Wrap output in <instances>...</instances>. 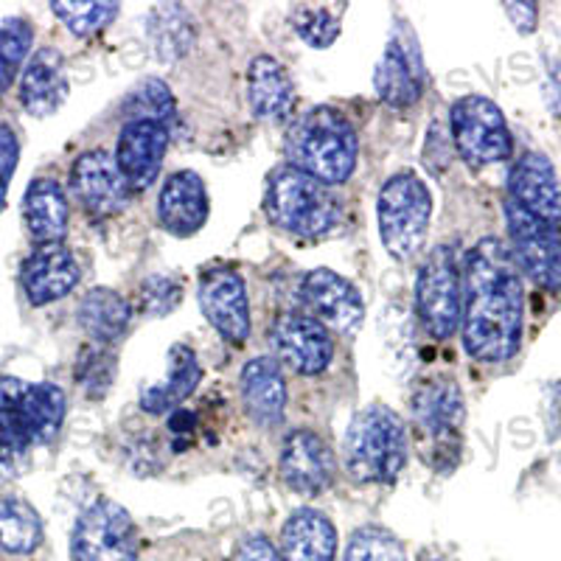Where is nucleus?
<instances>
[{
  "instance_id": "obj_35",
  "label": "nucleus",
  "mask_w": 561,
  "mask_h": 561,
  "mask_svg": "<svg viewBox=\"0 0 561 561\" xmlns=\"http://www.w3.org/2000/svg\"><path fill=\"white\" fill-rule=\"evenodd\" d=\"M51 12L62 20L68 32L77 37H90L113 23L118 3H51Z\"/></svg>"
},
{
  "instance_id": "obj_37",
  "label": "nucleus",
  "mask_w": 561,
  "mask_h": 561,
  "mask_svg": "<svg viewBox=\"0 0 561 561\" xmlns=\"http://www.w3.org/2000/svg\"><path fill=\"white\" fill-rule=\"evenodd\" d=\"M180 298H183V287L178 278H169V275H152L140 284V309L152 318L172 312Z\"/></svg>"
},
{
  "instance_id": "obj_8",
  "label": "nucleus",
  "mask_w": 561,
  "mask_h": 561,
  "mask_svg": "<svg viewBox=\"0 0 561 561\" xmlns=\"http://www.w3.org/2000/svg\"><path fill=\"white\" fill-rule=\"evenodd\" d=\"M73 561H135L138 559V528L129 511L113 500H96L73 525L70 534Z\"/></svg>"
},
{
  "instance_id": "obj_15",
  "label": "nucleus",
  "mask_w": 561,
  "mask_h": 561,
  "mask_svg": "<svg viewBox=\"0 0 561 561\" xmlns=\"http://www.w3.org/2000/svg\"><path fill=\"white\" fill-rule=\"evenodd\" d=\"M337 474V460L314 430H293L280 444V478L298 494L318 497Z\"/></svg>"
},
{
  "instance_id": "obj_34",
  "label": "nucleus",
  "mask_w": 561,
  "mask_h": 561,
  "mask_svg": "<svg viewBox=\"0 0 561 561\" xmlns=\"http://www.w3.org/2000/svg\"><path fill=\"white\" fill-rule=\"evenodd\" d=\"M343 561H408V556L388 528L363 525L351 534Z\"/></svg>"
},
{
  "instance_id": "obj_13",
  "label": "nucleus",
  "mask_w": 561,
  "mask_h": 561,
  "mask_svg": "<svg viewBox=\"0 0 561 561\" xmlns=\"http://www.w3.org/2000/svg\"><path fill=\"white\" fill-rule=\"evenodd\" d=\"M199 307L208 323L228 343L242 345L250 337V300L244 278L233 267H208L199 275Z\"/></svg>"
},
{
  "instance_id": "obj_6",
  "label": "nucleus",
  "mask_w": 561,
  "mask_h": 561,
  "mask_svg": "<svg viewBox=\"0 0 561 561\" xmlns=\"http://www.w3.org/2000/svg\"><path fill=\"white\" fill-rule=\"evenodd\" d=\"M377 214L385 250L399 262L413 259L424 248L430 217H433L427 183L415 172L393 174L379 192Z\"/></svg>"
},
{
  "instance_id": "obj_11",
  "label": "nucleus",
  "mask_w": 561,
  "mask_h": 561,
  "mask_svg": "<svg viewBox=\"0 0 561 561\" xmlns=\"http://www.w3.org/2000/svg\"><path fill=\"white\" fill-rule=\"evenodd\" d=\"M424 82H427V77H424L419 37L410 28V23L399 20V23H393L382 59L374 70V88L385 104L408 110L424 93Z\"/></svg>"
},
{
  "instance_id": "obj_2",
  "label": "nucleus",
  "mask_w": 561,
  "mask_h": 561,
  "mask_svg": "<svg viewBox=\"0 0 561 561\" xmlns=\"http://www.w3.org/2000/svg\"><path fill=\"white\" fill-rule=\"evenodd\" d=\"M289 167L323 185H340L357 169V133L340 110L312 107L287 133Z\"/></svg>"
},
{
  "instance_id": "obj_19",
  "label": "nucleus",
  "mask_w": 561,
  "mask_h": 561,
  "mask_svg": "<svg viewBox=\"0 0 561 561\" xmlns=\"http://www.w3.org/2000/svg\"><path fill=\"white\" fill-rule=\"evenodd\" d=\"M20 284L32 307L65 298L79 284V262L62 242L39 244L20 267Z\"/></svg>"
},
{
  "instance_id": "obj_29",
  "label": "nucleus",
  "mask_w": 561,
  "mask_h": 561,
  "mask_svg": "<svg viewBox=\"0 0 561 561\" xmlns=\"http://www.w3.org/2000/svg\"><path fill=\"white\" fill-rule=\"evenodd\" d=\"M43 545V519L28 500L18 494L0 497V550L28 556Z\"/></svg>"
},
{
  "instance_id": "obj_31",
  "label": "nucleus",
  "mask_w": 561,
  "mask_h": 561,
  "mask_svg": "<svg viewBox=\"0 0 561 561\" xmlns=\"http://www.w3.org/2000/svg\"><path fill=\"white\" fill-rule=\"evenodd\" d=\"M34 43V28L23 18L0 20V96L14 84V77L26 68Z\"/></svg>"
},
{
  "instance_id": "obj_20",
  "label": "nucleus",
  "mask_w": 561,
  "mask_h": 561,
  "mask_svg": "<svg viewBox=\"0 0 561 561\" xmlns=\"http://www.w3.org/2000/svg\"><path fill=\"white\" fill-rule=\"evenodd\" d=\"M208 192L197 172H174L160 188V225L174 237H194L208 222Z\"/></svg>"
},
{
  "instance_id": "obj_9",
  "label": "nucleus",
  "mask_w": 561,
  "mask_h": 561,
  "mask_svg": "<svg viewBox=\"0 0 561 561\" xmlns=\"http://www.w3.org/2000/svg\"><path fill=\"white\" fill-rule=\"evenodd\" d=\"M453 140L469 167H494L511 158V133L505 115L485 96H463L453 107Z\"/></svg>"
},
{
  "instance_id": "obj_38",
  "label": "nucleus",
  "mask_w": 561,
  "mask_h": 561,
  "mask_svg": "<svg viewBox=\"0 0 561 561\" xmlns=\"http://www.w3.org/2000/svg\"><path fill=\"white\" fill-rule=\"evenodd\" d=\"M18 158H20V144L18 135L9 124H0V210L7 205V194H9V183H12V174L18 169Z\"/></svg>"
},
{
  "instance_id": "obj_22",
  "label": "nucleus",
  "mask_w": 561,
  "mask_h": 561,
  "mask_svg": "<svg viewBox=\"0 0 561 561\" xmlns=\"http://www.w3.org/2000/svg\"><path fill=\"white\" fill-rule=\"evenodd\" d=\"M242 402L259 427H275L287 413V382L278 359L255 357L242 368Z\"/></svg>"
},
{
  "instance_id": "obj_23",
  "label": "nucleus",
  "mask_w": 561,
  "mask_h": 561,
  "mask_svg": "<svg viewBox=\"0 0 561 561\" xmlns=\"http://www.w3.org/2000/svg\"><path fill=\"white\" fill-rule=\"evenodd\" d=\"M337 528L314 508H298L280 528V559L284 561H334Z\"/></svg>"
},
{
  "instance_id": "obj_25",
  "label": "nucleus",
  "mask_w": 561,
  "mask_h": 561,
  "mask_svg": "<svg viewBox=\"0 0 561 561\" xmlns=\"http://www.w3.org/2000/svg\"><path fill=\"white\" fill-rule=\"evenodd\" d=\"M199 377H203V370H199L197 354L183 343L172 345L167 377L140 390V408L152 415L169 413L197 390Z\"/></svg>"
},
{
  "instance_id": "obj_40",
  "label": "nucleus",
  "mask_w": 561,
  "mask_h": 561,
  "mask_svg": "<svg viewBox=\"0 0 561 561\" xmlns=\"http://www.w3.org/2000/svg\"><path fill=\"white\" fill-rule=\"evenodd\" d=\"M545 102H548L550 113L561 118V62L559 59H548V73H545Z\"/></svg>"
},
{
  "instance_id": "obj_32",
  "label": "nucleus",
  "mask_w": 561,
  "mask_h": 561,
  "mask_svg": "<svg viewBox=\"0 0 561 561\" xmlns=\"http://www.w3.org/2000/svg\"><path fill=\"white\" fill-rule=\"evenodd\" d=\"M345 3H304L295 7L293 26L298 37L312 48H329L334 39L340 37V26H343Z\"/></svg>"
},
{
  "instance_id": "obj_36",
  "label": "nucleus",
  "mask_w": 561,
  "mask_h": 561,
  "mask_svg": "<svg viewBox=\"0 0 561 561\" xmlns=\"http://www.w3.org/2000/svg\"><path fill=\"white\" fill-rule=\"evenodd\" d=\"M77 379L90 399H102L115 379V354L107 345H93L79 357Z\"/></svg>"
},
{
  "instance_id": "obj_28",
  "label": "nucleus",
  "mask_w": 561,
  "mask_h": 561,
  "mask_svg": "<svg viewBox=\"0 0 561 561\" xmlns=\"http://www.w3.org/2000/svg\"><path fill=\"white\" fill-rule=\"evenodd\" d=\"M133 309L127 298H122L113 289H90L79 304V325L96 345H115L127 334Z\"/></svg>"
},
{
  "instance_id": "obj_16",
  "label": "nucleus",
  "mask_w": 561,
  "mask_h": 561,
  "mask_svg": "<svg viewBox=\"0 0 561 561\" xmlns=\"http://www.w3.org/2000/svg\"><path fill=\"white\" fill-rule=\"evenodd\" d=\"M70 185L79 203L99 219L122 214L129 203V188L118 172V163L102 149L79 154L70 169Z\"/></svg>"
},
{
  "instance_id": "obj_18",
  "label": "nucleus",
  "mask_w": 561,
  "mask_h": 561,
  "mask_svg": "<svg viewBox=\"0 0 561 561\" xmlns=\"http://www.w3.org/2000/svg\"><path fill=\"white\" fill-rule=\"evenodd\" d=\"M508 199L530 217L561 230V183L545 154L528 152L514 163L508 178Z\"/></svg>"
},
{
  "instance_id": "obj_5",
  "label": "nucleus",
  "mask_w": 561,
  "mask_h": 561,
  "mask_svg": "<svg viewBox=\"0 0 561 561\" xmlns=\"http://www.w3.org/2000/svg\"><path fill=\"white\" fill-rule=\"evenodd\" d=\"M267 217L287 233L318 239L340 222V203L320 180L293 167H280L267 185Z\"/></svg>"
},
{
  "instance_id": "obj_26",
  "label": "nucleus",
  "mask_w": 561,
  "mask_h": 561,
  "mask_svg": "<svg viewBox=\"0 0 561 561\" xmlns=\"http://www.w3.org/2000/svg\"><path fill=\"white\" fill-rule=\"evenodd\" d=\"M248 96L255 118L275 122V118H284L293 110L295 84L278 59L262 54V57H255L250 62Z\"/></svg>"
},
{
  "instance_id": "obj_39",
  "label": "nucleus",
  "mask_w": 561,
  "mask_h": 561,
  "mask_svg": "<svg viewBox=\"0 0 561 561\" xmlns=\"http://www.w3.org/2000/svg\"><path fill=\"white\" fill-rule=\"evenodd\" d=\"M233 561H284V559H280V553L275 550V545L270 542L267 536L253 534L239 545L237 559Z\"/></svg>"
},
{
  "instance_id": "obj_4",
  "label": "nucleus",
  "mask_w": 561,
  "mask_h": 561,
  "mask_svg": "<svg viewBox=\"0 0 561 561\" xmlns=\"http://www.w3.org/2000/svg\"><path fill=\"white\" fill-rule=\"evenodd\" d=\"M415 440L435 472H453L463 449V393L455 379H424L410 399Z\"/></svg>"
},
{
  "instance_id": "obj_12",
  "label": "nucleus",
  "mask_w": 561,
  "mask_h": 561,
  "mask_svg": "<svg viewBox=\"0 0 561 561\" xmlns=\"http://www.w3.org/2000/svg\"><path fill=\"white\" fill-rule=\"evenodd\" d=\"M300 295H304L309 314L323 323L329 332H337L343 337L359 332L365 320L363 295L348 278L329 267L312 270L300 284Z\"/></svg>"
},
{
  "instance_id": "obj_30",
  "label": "nucleus",
  "mask_w": 561,
  "mask_h": 561,
  "mask_svg": "<svg viewBox=\"0 0 561 561\" xmlns=\"http://www.w3.org/2000/svg\"><path fill=\"white\" fill-rule=\"evenodd\" d=\"M147 37L163 62H178L192 51L194 23L183 7H154L147 18Z\"/></svg>"
},
{
  "instance_id": "obj_33",
  "label": "nucleus",
  "mask_w": 561,
  "mask_h": 561,
  "mask_svg": "<svg viewBox=\"0 0 561 561\" xmlns=\"http://www.w3.org/2000/svg\"><path fill=\"white\" fill-rule=\"evenodd\" d=\"M129 122H158L169 127L174 118V96L163 79H147L127 99Z\"/></svg>"
},
{
  "instance_id": "obj_21",
  "label": "nucleus",
  "mask_w": 561,
  "mask_h": 561,
  "mask_svg": "<svg viewBox=\"0 0 561 561\" xmlns=\"http://www.w3.org/2000/svg\"><path fill=\"white\" fill-rule=\"evenodd\" d=\"M68 96L65 57L57 48H37L23 68L20 79V104L34 118L54 115Z\"/></svg>"
},
{
  "instance_id": "obj_14",
  "label": "nucleus",
  "mask_w": 561,
  "mask_h": 561,
  "mask_svg": "<svg viewBox=\"0 0 561 561\" xmlns=\"http://www.w3.org/2000/svg\"><path fill=\"white\" fill-rule=\"evenodd\" d=\"M273 348L278 359L300 377H318L329 368L334 354L332 334L323 323L304 312L280 314L273 325Z\"/></svg>"
},
{
  "instance_id": "obj_3",
  "label": "nucleus",
  "mask_w": 561,
  "mask_h": 561,
  "mask_svg": "<svg viewBox=\"0 0 561 561\" xmlns=\"http://www.w3.org/2000/svg\"><path fill=\"white\" fill-rule=\"evenodd\" d=\"M408 427L388 404H368L351 419L343 438L345 472L357 483H396L408 463Z\"/></svg>"
},
{
  "instance_id": "obj_17",
  "label": "nucleus",
  "mask_w": 561,
  "mask_h": 561,
  "mask_svg": "<svg viewBox=\"0 0 561 561\" xmlns=\"http://www.w3.org/2000/svg\"><path fill=\"white\" fill-rule=\"evenodd\" d=\"M169 149V127L158 122H127L118 135L115 163L129 192H147L158 180Z\"/></svg>"
},
{
  "instance_id": "obj_10",
  "label": "nucleus",
  "mask_w": 561,
  "mask_h": 561,
  "mask_svg": "<svg viewBox=\"0 0 561 561\" xmlns=\"http://www.w3.org/2000/svg\"><path fill=\"white\" fill-rule=\"evenodd\" d=\"M505 219L511 233V255L517 267L542 289H561V230L542 219L530 217L517 205L505 203Z\"/></svg>"
},
{
  "instance_id": "obj_27",
  "label": "nucleus",
  "mask_w": 561,
  "mask_h": 561,
  "mask_svg": "<svg viewBox=\"0 0 561 561\" xmlns=\"http://www.w3.org/2000/svg\"><path fill=\"white\" fill-rule=\"evenodd\" d=\"M14 399L34 444H51L65 421V390L51 382H23L14 377Z\"/></svg>"
},
{
  "instance_id": "obj_7",
  "label": "nucleus",
  "mask_w": 561,
  "mask_h": 561,
  "mask_svg": "<svg viewBox=\"0 0 561 561\" xmlns=\"http://www.w3.org/2000/svg\"><path fill=\"white\" fill-rule=\"evenodd\" d=\"M463 312V273L453 244H438L415 275V314L435 340L453 337Z\"/></svg>"
},
{
  "instance_id": "obj_41",
  "label": "nucleus",
  "mask_w": 561,
  "mask_h": 561,
  "mask_svg": "<svg viewBox=\"0 0 561 561\" xmlns=\"http://www.w3.org/2000/svg\"><path fill=\"white\" fill-rule=\"evenodd\" d=\"M503 9H505V14L514 20L517 32H523V34L534 32L536 18H539V9H536L534 3H505Z\"/></svg>"
},
{
  "instance_id": "obj_24",
  "label": "nucleus",
  "mask_w": 561,
  "mask_h": 561,
  "mask_svg": "<svg viewBox=\"0 0 561 561\" xmlns=\"http://www.w3.org/2000/svg\"><path fill=\"white\" fill-rule=\"evenodd\" d=\"M68 197L65 188L51 178H37L23 197V219L39 244H59L68 237Z\"/></svg>"
},
{
  "instance_id": "obj_1",
  "label": "nucleus",
  "mask_w": 561,
  "mask_h": 561,
  "mask_svg": "<svg viewBox=\"0 0 561 561\" xmlns=\"http://www.w3.org/2000/svg\"><path fill=\"white\" fill-rule=\"evenodd\" d=\"M463 345L480 363H505L523 340L519 267L500 239H480L463 270Z\"/></svg>"
}]
</instances>
